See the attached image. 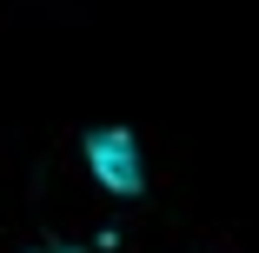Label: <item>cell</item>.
<instances>
[{"label": "cell", "instance_id": "1", "mask_svg": "<svg viewBox=\"0 0 259 253\" xmlns=\"http://www.w3.org/2000/svg\"><path fill=\"white\" fill-rule=\"evenodd\" d=\"M80 154H87V173L100 180V193H113V200H140L146 193V154H140L133 127H87Z\"/></svg>", "mask_w": 259, "mask_h": 253}, {"label": "cell", "instance_id": "2", "mask_svg": "<svg viewBox=\"0 0 259 253\" xmlns=\"http://www.w3.org/2000/svg\"><path fill=\"white\" fill-rule=\"evenodd\" d=\"M33 253H73V246H33Z\"/></svg>", "mask_w": 259, "mask_h": 253}]
</instances>
